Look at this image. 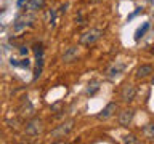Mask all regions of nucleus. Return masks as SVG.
Returning <instances> with one entry per match:
<instances>
[{"label": "nucleus", "mask_w": 154, "mask_h": 144, "mask_svg": "<svg viewBox=\"0 0 154 144\" xmlns=\"http://www.w3.org/2000/svg\"><path fill=\"white\" fill-rule=\"evenodd\" d=\"M100 90V86H98V83H91V85H88V88H87V94H93V93H96V91Z\"/></svg>", "instance_id": "17"}, {"label": "nucleus", "mask_w": 154, "mask_h": 144, "mask_svg": "<svg viewBox=\"0 0 154 144\" xmlns=\"http://www.w3.org/2000/svg\"><path fill=\"white\" fill-rule=\"evenodd\" d=\"M133 117H135V110L133 109H125V110H122V112L119 114V125L120 127H127V125H130L132 123V120H133Z\"/></svg>", "instance_id": "6"}, {"label": "nucleus", "mask_w": 154, "mask_h": 144, "mask_svg": "<svg viewBox=\"0 0 154 144\" xmlns=\"http://www.w3.org/2000/svg\"><path fill=\"white\" fill-rule=\"evenodd\" d=\"M55 10H50V11L47 13V22L48 24H51V26H55Z\"/></svg>", "instance_id": "16"}, {"label": "nucleus", "mask_w": 154, "mask_h": 144, "mask_svg": "<svg viewBox=\"0 0 154 144\" xmlns=\"http://www.w3.org/2000/svg\"><path fill=\"white\" fill-rule=\"evenodd\" d=\"M2 141H3V133L0 131V142H2Z\"/></svg>", "instance_id": "23"}, {"label": "nucleus", "mask_w": 154, "mask_h": 144, "mask_svg": "<svg viewBox=\"0 0 154 144\" xmlns=\"http://www.w3.org/2000/svg\"><path fill=\"white\" fill-rule=\"evenodd\" d=\"M148 29H149V22H144V24H143V27H140L138 31L135 32V40H140V38L144 35V32H146Z\"/></svg>", "instance_id": "14"}, {"label": "nucleus", "mask_w": 154, "mask_h": 144, "mask_svg": "<svg viewBox=\"0 0 154 144\" xmlns=\"http://www.w3.org/2000/svg\"><path fill=\"white\" fill-rule=\"evenodd\" d=\"M43 131V120L38 117H31V120L24 127V133L27 136H37Z\"/></svg>", "instance_id": "2"}, {"label": "nucleus", "mask_w": 154, "mask_h": 144, "mask_svg": "<svg viewBox=\"0 0 154 144\" xmlns=\"http://www.w3.org/2000/svg\"><path fill=\"white\" fill-rule=\"evenodd\" d=\"M151 74H154V67L151 64H141L137 69V79H148Z\"/></svg>", "instance_id": "7"}, {"label": "nucleus", "mask_w": 154, "mask_h": 144, "mask_svg": "<svg viewBox=\"0 0 154 144\" xmlns=\"http://www.w3.org/2000/svg\"><path fill=\"white\" fill-rule=\"evenodd\" d=\"M143 134L148 139H154V123H148L143 127Z\"/></svg>", "instance_id": "12"}, {"label": "nucleus", "mask_w": 154, "mask_h": 144, "mask_svg": "<svg viewBox=\"0 0 154 144\" xmlns=\"http://www.w3.org/2000/svg\"><path fill=\"white\" fill-rule=\"evenodd\" d=\"M122 142H128V144H138L140 141L137 139V136H135V134H125V136L122 138Z\"/></svg>", "instance_id": "15"}, {"label": "nucleus", "mask_w": 154, "mask_h": 144, "mask_svg": "<svg viewBox=\"0 0 154 144\" xmlns=\"http://www.w3.org/2000/svg\"><path fill=\"white\" fill-rule=\"evenodd\" d=\"M10 64H11V66H18V61H16V59H13V58H11V59H10Z\"/></svg>", "instance_id": "22"}, {"label": "nucleus", "mask_w": 154, "mask_h": 144, "mask_svg": "<svg viewBox=\"0 0 154 144\" xmlns=\"http://www.w3.org/2000/svg\"><path fill=\"white\" fill-rule=\"evenodd\" d=\"M124 69H125V66L122 64V62L112 64V66H111L108 70H106V77H108V79H116L117 75H120V72H122Z\"/></svg>", "instance_id": "9"}, {"label": "nucleus", "mask_w": 154, "mask_h": 144, "mask_svg": "<svg viewBox=\"0 0 154 144\" xmlns=\"http://www.w3.org/2000/svg\"><path fill=\"white\" fill-rule=\"evenodd\" d=\"M45 7V0H27V8L29 11H37Z\"/></svg>", "instance_id": "11"}, {"label": "nucleus", "mask_w": 154, "mask_h": 144, "mask_svg": "<svg viewBox=\"0 0 154 144\" xmlns=\"http://www.w3.org/2000/svg\"><path fill=\"white\" fill-rule=\"evenodd\" d=\"M152 83H154V79H152Z\"/></svg>", "instance_id": "25"}, {"label": "nucleus", "mask_w": 154, "mask_h": 144, "mask_svg": "<svg viewBox=\"0 0 154 144\" xmlns=\"http://www.w3.org/2000/svg\"><path fill=\"white\" fill-rule=\"evenodd\" d=\"M101 35H103V31H100V29H88L79 37V43L84 46H91L100 40Z\"/></svg>", "instance_id": "1"}, {"label": "nucleus", "mask_w": 154, "mask_h": 144, "mask_svg": "<svg viewBox=\"0 0 154 144\" xmlns=\"http://www.w3.org/2000/svg\"><path fill=\"white\" fill-rule=\"evenodd\" d=\"M27 21H29L27 18H19L18 21L14 22V26H13V31H14V32H18V31H21V29H24V27H26L27 24H29Z\"/></svg>", "instance_id": "13"}, {"label": "nucleus", "mask_w": 154, "mask_h": 144, "mask_svg": "<svg viewBox=\"0 0 154 144\" xmlns=\"http://www.w3.org/2000/svg\"><path fill=\"white\" fill-rule=\"evenodd\" d=\"M40 74H42V67L37 66V67H35V72H34V80H37L38 77H40Z\"/></svg>", "instance_id": "19"}, {"label": "nucleus", "mask_w": 154, "mask_h": 144, "mask_svg": "<svg viewBox=\"0 0 154 144\" xmlns=\"http://www.w3.org/2000/svg\"><path fill=\"white\" fill-rule=\"evenodd\" d=\"M18 66H21V67H29V66H31V62H29L27 58H24V59L18 61Z\"/></svg>", "instance_id": "18"}, {"label": "nucleus", "mask_w": 154, "mask_h": 144, "mask_svg": "<svg viewBox=\"0 0 154 144\" xmlns=\"http://www.w3.org/2000/svg\"><path fill=\"white\" fill-rule=\"evenodd\" d=\"M77 56H79V48H77V46H69L64 51V55H63L61 59L64 62H71V61H74Z\"/></svg>", "instance_id": "10"}, {"label": "nucleus", "mask_w": 154, "mask_h": 144, "mask_svg": "<svg viewBox=\"0 0 154 144\" xmlns=\"http://www.w3.org/2000/svg\"><path fill=\"white\" fill-rule=\"evenodd\" d=\"M24 3H27V0H18V7H23Z\"/></svg>", "instance_id": "21"}, {"label": "nucleus", "mask_w": 154, "mask_h": 144, "mask_svg": "<svg viewBox=\"0 0 154 144\" xmlns=\"http://www.w3.org/2000/svg\"><path fill=\"white\" fill-rule=\"evenodd\" d=\"M18 112H19V115H21V117H24V118H31V117H34V114H35V109H34V106H32L31 101L26 99V101H23V103L19 104Z\"/></svg>", "instance_id": "5"}, {"label": "nucleus", "mask_w": 154, "mask_h": 144, "mask_svg": "<svg viewBox=\"0 0 154 144\" xmlns=\"http://www.w3.org/2000/svg\"><path fill=\"white\" fill-rule=\"evenodd\" d=\"M74 118H71V120H66V122H63L61 125H58V127L51 131V138L53 139H60V138H64L67 136L72 130H74Z\"/></svg>", "instance_id": "3"}, {"label": "nucleus", "mask_w": 154, "mask_h": 144, "mask_svg": "<svg viewBox=\"0 0 154 144\" xmlns=\"http://www.w3.org/2000/svg\"><path fill=\"white\" fill-rule=\"evenodd\" d=\"M90 2H93V3H98V2H103V0H90Z\"/></svg>", "instance_id": "24"}, {"label": "nucleus", "mask_w": 154, "mask_h": 144, "mask_svg": "<svg viewBox=\"0 0 154 144\" xmlns=\"http://www.w3.org/2000/svg\"><path fill=\"white\" fill-rule=\"evenodd\" d=\"M116 109H117V104H116V103H109V104L106 106V107L101 110L98 115H96V117H98L100 120H106V118H109L111 115L116 112Z\"/></svg>", "instance_id": "8"}, {"label": "nucleus", "mask_w": 154, "mask_h": 144, "mask_svg": "<svg viewBox=\"0 0 154 144\" xmlns=\"http://www.w3.org/2000/svg\"><path fill=\"white\" fill-rule=\"evenodd\" d=\"M135 94H137V88L132 83H125L122 86V91H120V99L124 103H130V101L135 99Z\"/></svg>", "instance_id": "4"}, {"label": "nucleus", "mask_w": 154, "mask_h": 144, "mask_svg": "<svg viewBox=\"0 0 154 144\" xmlns=\"http://www.w3.org/2000/svg\"><path fill=\"white\" fill-rule=\"evenodd\" d=\"M19 53H21V55H23V56H26V55H27V53H29V50H27V48H26V46H21V48H19Z\"/></svg>", "instance_id": "20"}]
</instances>
